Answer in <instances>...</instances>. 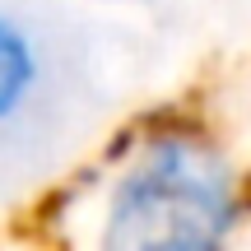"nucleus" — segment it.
<instances>
[{"label":"nucleus","mask_w":251,"mask_h":251,"mask_svg":"<svg viewBox=\"0 0 251 251\" xmlns=\"http://www.w3.org/2000/svg\"><path fill=\"white\" fill-rule=\"evenodd\" d=\"M237 219L242 191L224 153L191 130H163L112 186L102 251H224Z\"/></svg>","instance_id":"f257e3e1"},{"label":"nucleus","mask_w":251,"mask_h":251,"mask_svg":"<svg viewBox=\"0 0 251 251\" xmlns=\"http://www.w3.org/2000/svg\"><path fill=\"white\" fill-rule=\"evenodd\" d=\"M37 75H42V61H37L33 37L24 33L19 19L0 14V121H9L28 102V93L37 89Z\"/></svg>","instance_id":"f03ea898"}]
</instances>
